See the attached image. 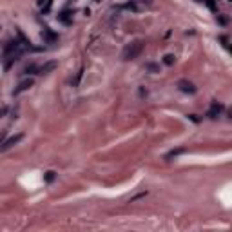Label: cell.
<instances>
[{"label":"cell","instance_id":"1","mask_svg":"<svg viewBox=\"0 0 232 232\" xmlns=\"http://www.w3.org/2000/svg\"><path fill=\"white\" fill-rule=\"evenodd\" d=\"M142 49H143V42L142 40H136V42L129 44L123 49V60H134L138 54L142 53Z\"/></svg>","mask_w":232,"mask_h":232},{"label":"cell","instance_id":"2","mask_svg":"<svg viewBox=\"0 0 232 232\" xmlns=\"http://www.w3.org/2000/svg\"><path fill=\"white\" fill-rule=\"evenodd\" d=\"M178 89L179 91H183V93H196V85L192 84V82H189V80H179L178 82Z\"/></svg>","mask_w":232,"mask_h":232},{"label":"cell","instance_id":"3","mask_svg":"<svg viewBox=\"0 0 232 232\" xmlns=\"http://www.w3.org/2000/svg\"><path fill=\"white\" fill-rule=\"evenodd\" d=\"M29 87H33V80L31 78H27V80H24V82H20L18 84V87L13 91V96H16V95H20V93H24V91H27Z\"/></svg>","mask_w":232,"mask_h":232},{"label":"cell","instance_id":"4","mask_svg":"<svg viewBox=\"0 0 232 232\" xmlns=\"http://www.w3.org/2000/svg\"><path fill=\"white\" fill-rule=\"evenodd\" d=\"M20 140H22V134H16V136H11L9 140H6V142L2 143V147H0V151H2V152H4V151H7V149H9V147H13L15 143H18Z\"/></svg>","mask_w":232,"mask_h":232},{"label":"cell","instance_id":"5","mask_svg":"<svg viewBox=\"0 0 232 232\" xmlns=\"http://www.w3.org/2000/svg\"><path fill=\"white\" fill-rule=\"evenodd\" d=\"M221 111H223V105H221V104H218V102H214V104H212V107H211V111L207 113V116L214 120V118H218V114H220Z\"/></svg>","mask_w":232,"mask_h":232},{"label":"cell","instance_id":"6","mask_svg":"<svg viewBox=\"0 0 232 232\" xmlns=\"http://www.w3.org/2000/svg\"><path fill=\"white\" fill-rule=\"evenodd\" d=\"M56 65H58V63L54 62V60H53V62H47V63H44L42 67L38 69V73H40V74H47V73H51V71H54Z\"/></svg>","mask_w":232,"mask_h":232},{"label":"cell","instance_id":"7","mask_svg":"<svg viewBox=\"0 0 232 232\" xmlns=\"http://www.w3.org/2000/svg\"><path fill=\"white\" fill-rule=\"evenodd\" d=\"M58 20L63 22V24H71V11H63L58 15Z\"/></svg>","mask_w":232,"mask_h":232},{"label":"cell","instance_id":"8","mask_svg":"<svg viewBox=\"0 0 232 232\" xmlns=\"http://www.w3.org/2000/svg\"><path fill=\"white\" fill-rule=\"evenodd\" d=\"M42 36H45V40H47V42H54V40H56V35H53L49 29H44Z\"/></svg>","mask_w":232,"mask_h":232},{"label":"cell","instance_id":"9","mask_svg":"<svg viewBox=\"0 0 232 232\" xmlns=\"http://www.w3.org/2000/svg\"><path fill=\"white\" fill-rule=\"evenodd\" d=\"M181 152H185V149H174V151H170L169 154L165 156V160H170V158H176V156H179Z\"/></svg>","mask_w":232,"mask_h":232},{"label":"cell","instance_id":"10","mask_svg":"<svg viewBox=\"0 0 232 232\" xmlns=\"http://www.w3.org/2000/svg\"><path fill=\"white\" fill-rule=\"evenodd\" d=\"M174 60H176V58H174V54H165V56H163V62H165V65H172V63H174Z\"/></svg>","mask_w":232,"mask_h":232},{"label":"cell","instance_id":"11","mask_svg":"<svg viewBox=\"0 0 232 232\" xmlns=\"http://www.w3.org/2000/svg\"><path fill=\"white\" fill-rule=\"evenodd\" d=\"M145 67H147L149 71H152V73H160V67L156 65V63H147Z\"/></svg>","mask_w":232,"mask_h":232},{"label":"cell","instance_id":"12","mask_svg":"<svg viewBox=\"0 0 232 232\" xmlns=\"http://www.w3.org/2000/svg\"><path fill=\"white\" fill-rule=\"evenodd\" d=\"M38 69H40V67H36L35 63H31V65H27V67H26V73L29 74V73H35V71H38Z\"/></svg>","mask_w":232,"mask_h":232},{"label":"cell","instance_id":"13","mask_svg":"<svg viewBox=\"0 0 232 232\" xmlns=\"http://www.w3.org/2000/svg\"><path fill=\"white\" fill-rule=\"evenodd\" d=\"M54 179V172L53 170H47V172H45V181H53Z\"/></svg>","mask_w":232,"mask_h":232},{"label":"cell","instance_id":"14","mask_svg":"<svg viewBox=\"0 0 232 232\" xmlns=\"http://www.w3.org/2000/svg\"><path fill=\"white\" fill-rule=\"evenodd\" d=\"M205 4L209 6V9H211V11H216V4H214V0H205Z\"/></svg>","mask_w":232,"mask_h":232},{"label":"cell","instance_id":"15","mask_svg":"<svg viewBox=\"0 0 232 232\" xmlns=\"http://www.w3.org/2000/svg\"><path fill=\"white\" fill-rule=\"evenodd\" d=\"M218 22H220V24H223V26H225V24L229 22V18H227V16H218Z\"/></svg>","mask_w":232,"mask_h":232},{"label":"cell","instance_id":"16","mask_svg":"<svg viewBox=\"0 0 232 232\" xmlns=\"http://www.w3.org/2000/svg\"><path fill=\"white\" fill-rule=\"evenodd\" d=\"M51 4H53V0H47V6L44 7V13H47V11L51 9Z\"/></svg>","mask_w":232,"mask_h":232},{"label":"cell","instance_id":"17","mask_svg":"<svg viewBox=\"0 0 232 232\" xmlns=\"http://www.w3.org/2000/svg\"><path fill=\"white\" fill-rule=\"evenodd\" d=\"M95 2H100V0H95Z\"/></svg>","mask_w":232,"mask_h":232},{"label":"cell","instance_id":"18","mask_svg":"<svg viewBox=\"0 0 232 232\" xmlns=\"http://www.w3.org/2000/svg\"><path fill=\"white\" fill-rule=\"evenodd\" d=\"M230 51H232V47H230Z\"/></svg>","mask_w":232,"mask_h":232},{"label":"cell","instance_id":"19","mask_svg":"<svg viewBox=\"0 0 232 232\" xmlns=\"http://www.w3.org/2000/svg\"><path fill=\"white\" fill-rule=\"evenodd\" d=\"M230 2H232V0H230Z\"/></svg>","mask_w":232,"mask_h":232}]
</instances>
